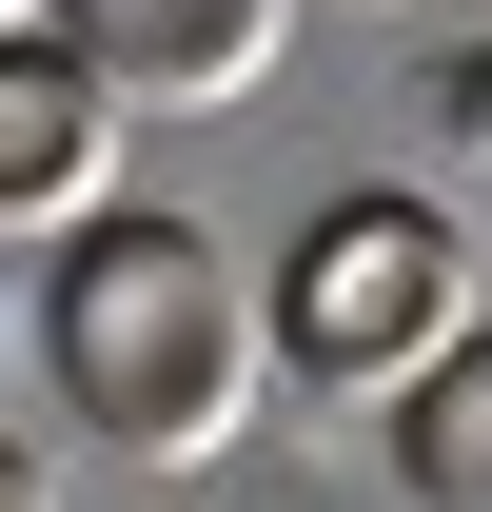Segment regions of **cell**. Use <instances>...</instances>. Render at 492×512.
Listing matches in <instances>:
<instances>
[{"label":"cell","mask_w":492,"mask_h":512,"mask_svg":"<svg viewBox=\"0 0 492 512\" xmlns=\"http://www.w3.org/2000/svg\"><path fill=\"white\" fill-rule=\"evenodd\" d=\"M473 335L492 316H473V217H453V197L355 178V197L296 217V256H276V355H296L315 394H394V414H414Z\"/></svg>","instance_id":"cell-2"},{"label":"cell","mask_w":492,"mask_h":512,"mask_svg":"<svg viewBox=\"0 0 492 512\" xmlns=\"http://www.w3.org/2000/svg\"><path fill=\"white\" fill-rule=\"evenodd\" d=\"M0 512H60V453H20V473H0Z\"/></svg>","instance_id":"cell-7"},{"label":"cell","mask_w":492,"mask_h":512,"mask_svg":"<svg viewBox=\"0 0 492 512\" xmlns=\"http://www.w3.org/2000/svg\"><path fill=\"white\" fill-rule=\"evenodd\" d=\"M0 217H20L40 256L119 217V99H99V79H79L60 40H40V20L0 40Z\"/></svg>","instance_id":"cell-4"},{"label":"cell","mask_w":492,"mask_h":512,"mask_svg":"<svg viewBox=\"0 0 492 512\" xmlns=\"http://www.w3.org/2000/svg\"><path fill=\"white\" fill-rule=\"evenodd\" d=\"M394 493H414V512H492V335L394 414Z\"/></svg>","instance_id":"cell-5"},{"label":"cell","mask_w":492,"mask_h":512,"mask_svg":"<svg viewBox=\"0 0 492 512\" xmlns=\"http://www.w3.org/2000/svg\"><path fill=\"white\" fill-rule=\"evenodd\" d=\"M433 158H473V178H492V40H473V60H433Z\"/></svg>","instance_id":"cell-6"},{"label":"cell","mask_w":492,"mask_h":512,"mask_svg":"<svg viewBox=\"0 0 492 512\" xmlns=\"http://www.w3.org/2000/svg\"><path fill=\"white\" fill-rule=\"evenodd\" d=\"M276 375H296V355H276V296L197 237L178 197H119L99 237L40 256V394L79 414V453H119V473H217Z\"/></svg>","instance_id":"cell-1"},{"label":"cell","mask_w":492,"mask_h":512,"mask_svg":"<svg viewBox=\"0 0 492 512\" xmlns=\"http://www.w3.org/2000/svg\"><path fill=\"white\" fill-rule=\"evenodd\" d=\"M40 40H60L119 119H237L276 40H296V0H20Z\"/></svg>","instance_id":"cell-3"}]
</instances>
